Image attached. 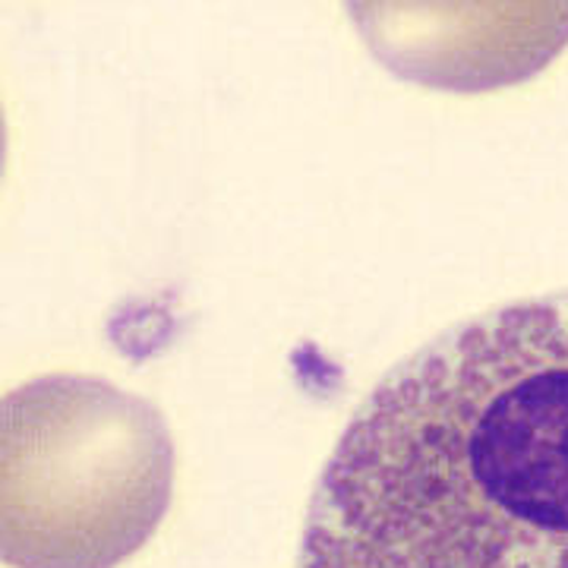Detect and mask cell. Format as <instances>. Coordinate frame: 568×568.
Instances as JSON below:
<instances>
[{
    "label": "cell",
    "instance_id": "1",
    "mask_svg": "<svg viewBox=\"0 0 568 568\" xmlns=\"http://www.w3.org/2000/svg\"><path fill=\"white\" fill-rule=\"evenodd\" d=\"M297 568H568V294L455 325L366 395Z\"/></svg>",
    "mask_w": 568,
    "mask_h": 568
},
{
    "label": "cell",
    "instance_id": "2",
    "mask_svg": "<svg viewBox=\"0 0 568 568\" xmlns=\"http://www.w3.org/2000/svg\"><path fill=\"white\" fill-rule=\"evenodd\" d=\"M162 417L123 392L48 379L7 398L3 559L17 568H114L171 499Z\"/></svg>",
    "mask_w": 568,
    "mask_h": 568
}]
</instances>
